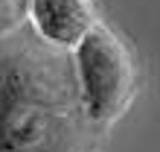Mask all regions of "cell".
Listing matches in <instances>:
<instances>
[{"instance_id": "7a4b0ae2", "label": "cell", "mask_w": 160, "mask_h": 152, "mask_svg": "<svg viewBox=\"0 0 160 152\" xmlns=\"http://www.w3.org/2000/svg\"><path fill=\"white\" fill-rule=\"evenodd\" d=\"M84 114L93 126L111 129L137 94V62L117 30L96 21L70 50Z\"/></svg>"}, {"instance_id": "6da1fadb", "label": "cell", "mask_w": 160, "mask_h": 152, "mask_svg": "<svg viewBox=\"0 0 160 152\" xmlns=\"http://www.w3.org/2000/svg\"><path fill=\"white\" fill-rule=\"evenodd\" d=\"M102 135L84 114L70 50L26 24L0 38V152H99Z\"/></svg>"}, {"instance_id": "3957f363", "label": "cell", "mask_w": 160, "mask_h": 152, "mask_svg": "<svg viewBox=\"0 0 160 152\" xmlns=\"http://www.w3.org/2000/svg\"><path fill=\"white\" fill-rule=\"evenodd\" d=\"M26 26L44 44L73 50L99 21L93 0H26Z\"/></svg>"}, {"instance_id": "277c9868", "label": "cell", "mask_w": 160, "mask_h": 152, "mask_svg": "<svg viewBox=\"0 0 160 152\" xmlns=\"http://www.w3.org/2000/svg\"><path fill=\"white\" fill-rule=\"evenodd\" d=\"M26 0H0V38L15 32L21 24H26Z\"/></svg>"}]
</instances>
